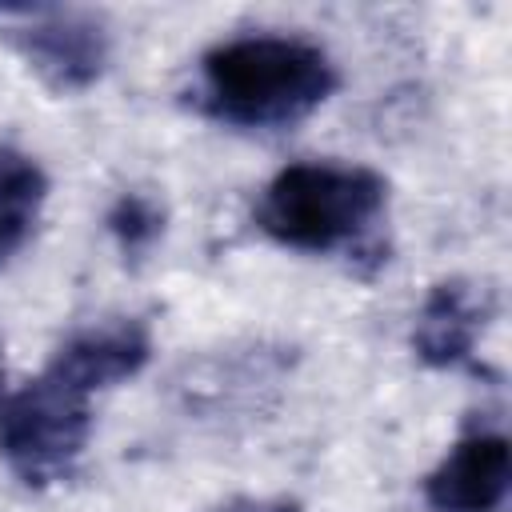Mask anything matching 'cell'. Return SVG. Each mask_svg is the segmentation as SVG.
<instances>
[{"instance_id": "6da1fadb", "label": "cell", "mask_w": 512, "mask_h": 512, "mask_svg": "<svg viewBox=\"0 0 512 512\" xmlns=\"http://www.w3.org/2000/svg\"><path fill=\"white\" fill-rule=\"evenodd\" d=\"M340 72L332 56L304 36L248 32L212 44L196 68V108L228 128L276 132L308 120Z\"/></svg>"}, {"instance_id": "30bf717a", "label": "cell", "mask_w": 512, "mask_h": 512, "mask_svg": "<svg viewBox=\"0 0 512 512\" xmlns=\"http://www.w3.org/2000/svg\"><path fill=\"white\" fill-rule=\"evenodd\" d=\"M216 512H300V504L280 500V496H236V500L220 504Z\"/></svg>"}, {"instance_id": "277c9868", "label": "cell", "mask_w": 512, "mask_h": 512, "mask_svg": "<svg viewBox=\"0 0 512 512\" xmlns=\"http://www.w3.org/2000/svg\"><path fill=\"white\" fill-rule=\"evenodd\" d=\"M0 40L60 96L88 92L112 60L108 20L72 4H0Z\"/></svg>"}, {"instance_id": "52a82bcc", "label": "cell", "mask_w": 512, "mask_h": 512, "mask_svg": "<svg viewBox=\"0 0 512 512\" xmlns=\"http://www.w3.org/2000/svg\"><path fill=\"white\" fill-rule=\"evenodd\" d=\"M152 360V336L140 320L132 316H116V320H100V324H84L76 328L44 364L48 372H56L60 380L76 384L80 392L96 396L104 388H116L132 376L144 372V364Z\"/></svg>"}, {"instance_id": "8fae6325", "label": "cell", "mask_w": 512, "mask_h": 512, "mask_svg": "<svg viewBox=\"0 0 512 512\" xmlns=\"http://www.w3.org/2000/svg\"><path fill=\"white\" fill-rule=\"evenodd\" d=\"M0 384H4V356H0Z\"/></svg>"}, {"instance_id": "9c48e42d", "label": "cell", "mask_w": 512, "mask_h": 512, "mask_svg": "<svg viewBox=\"0 0 512 512\" xmlns=\"http://www.w3.org/2000/svg\"><path fill=\"white\" fill-rule=\"evenodd\" d=\"M104 228L108 236L116 240L120 256L124 260H144L160 240H164V228H168V212H164V200L144 192V188H128L120 192L108 212H104Z\"/></svg>"}, {"instance_id": "3957f363", "label": "cell", "mask_w": 512, "mask_h": 512, "mask_svg": "<svg viewBox=\"0 0 512 512\" xmlns=\"http://www.w3.org/2000/svg\"><path fill=\"white\" fill-rule=\"evenodd\" d=\"M92 440V396L56 372H40L0 400V456L28 484L64 480Z\"/></svg>"}, {"instance_id": "7a4b0ae2", "label": "cell", "mask_w": 512, "mask_h": 512, "mask_svg": "<svg viewBox=\"0 0 512 512\" xmlns=\"http://www.w3.org/2000/svg\"><path fill=\"white\" fill-rule=\"evenodd\" d=\"M388 212V180L364 164L300 160L280 168L260 200L256 228L280 248L296 252H348L352 264L372 260L380 268L388 248L376 240V224Z\"/></svg>"}, {"instance_id": "5b68a950", "label": "cell", "mask_w": 512, "mask_h": 512, "mask_svg": "<svg viewBox=\"0 0 512 512\" xmlns=\"http://www.w3.org/2000/svg\"><path fill=\"white\" fill-rule=\"evenodd\" d=\"M496 316V292L468 276H448L428 288L416 324L412 352L428 368H460L472 360L488 320Z\"/></svg>"}, {"instance_id": "8992f818", "label": "cell", "mask_w": 512, "mask_h": 512, "mask_svg": "<svg viewBox=\"0 0 512 512\" xmlns=\"http://www.w3.org/2000/svg\"><path fill=\"white\" fill-rule=\"evenodd\" d=\"M512 488V448L504 432H468L424 476L432 512H500Z\"/></svg>"}, {"instance_id": "ba28073f", "label": "cell", "mask_w": 512, "mask_h": 512, "mask_svg": "<svg viewBox=\"0 0 512 512\" xmlns=\"http://www.w3.org/2000/svg\"><path fill=\"white\" fill-rule=\"evenodd\" d=\"M48 204V172L16 144H0V268L32 240Z\"/></svg>"}]
</instances>
